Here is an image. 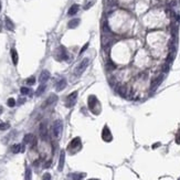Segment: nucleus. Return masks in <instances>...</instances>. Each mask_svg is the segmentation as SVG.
Returning a JSON list of instances; mask_svg holds the SVG:
<instances>
[{
    "label": "nucleus",
    "mask_w": 180,
    "mask_h": 180,
    "mask_svg": "<svg viewBox=\"0 0 180 180\" xmlns=\"http://www.w3.org/2000/svg\"><path fill=\"white\" fill-rule=\"evenodd\" d=\"M102 138L103 140H105V142H111V140L113 139V136H112V133L111 130L108 129L107 126H105L104 128H103V132H102Z\"/></svg>",
    "instance_id": "nucleus-7"
},
{
    "label": "nucleus",
    "mask_w": 180,
    "mask_h": 180,
    "mask_svg": "<svg viewBox=\"0 0 180 180\" xmlns=\"http://www.w3.org/2000/svg\"><path fill=\"white\" fill-rule=\"evenodd\" d=\"M88 44H90V43L87 42V43H85V44L83 45V48H82V49H81V51H80V54H82V53L84 52V51H86V49L88 48Z\"/></svg>",
    "instance_id": "nucleus-31"
},
{
    "label": "nucleus",
    "mask_w": 180,
    "mask_h": 180,
    "mask_svg": "<svg viewBox=\"0 0 180 180\" xmlns=\"http://www.w3.org/2000/svg\"><path fill=\"white\" fill-rule=\"evenodd\" d=\"M158 146H160V143H157V144H154V145H152V148H157L158 147Z\"/></svg>",
    "instance_id": "nucleus-33"
},
{
    "label": "nucleus",
    "mask_w": 180,
    "mask_h": 180,
    "mask_svg": "<svg viewBox=\"0 0 180 180\" xmlns=\"http://www.w3.org/2000/svg\"><path fill=\"white\" fill-rule=\"evenodd\" d=\"M87 103H88V108H90V111L92 113L98 114L99 113V103H98V101H97L96 96H94V95L88 96Z\"/></svg>",
    "instance_id": "nucleus-1"
},
{
    "label": "nucleus",
    "mask_w": 180,
    "mask_h": 180,
    "mask_svg": "<svg viewBox=\"0 0 180 180\" xmlns=\"http://www.w3.org/2000/svg\"><path fill=\"white\" fill-rule=\"evenodd\" d=\"M33 139H34V136H33L32 134H27V135L23 137V143L24 144H31Z\"/></svg>",
    "instance_id": "nucleus-20"
},
{
    "label": "nucleus",
    "mask_w": 180,
    "mask_h": 180,
    "mask_svg": "<svg viewBox=\"0 0 180 180\" xmlns=\"http://www.w3.org/2000/svg\"><path fill=\"white\" fill-rule=\"evenodd\" d=\"M5 27L7 30H9V31H13L14 30V23L12 22V20L9 17L5 18Z\"/></svg>",
    "instance_id": "nucleus-12"
},
{
    "label": "nucleus",
    "mask_w": 180,
    "mask_h": 180,
    "mask_svg": "<svg viewBox=\"0 0 180 180\" xmlns=\"http://www.w3.org/2000/svg\"><path fill=\"white\" fill-rule=\"evenodd\" d=\"M164 78H165V74H160V75L156 76V78H154V81L151 82V86H150L151 91L156 90V88L161 84V82L164 81Z\"/></svg>",
    "instance_id": "nucleus-6"
},
{
    "label": "nucleus",
    "mask_w": 180,
    "mask_h": 180,
    "mask_svg": "<svg viewBox=\"0 0 180 180\" xmlns=\"http://www.w3.org/2000/svg\"><path fill=\"white\" fill-rule=\"evenodd\" d=\"M32 178V171L29 167H27L26 169V176H24V180H31Z\"/></svg>",
    "instance_id": "nucleus-23"
},
{
    "label": "nucleus",
    "mask_w": 180,
    "mask_h": 180,
    "mask_svg": "<svg viewBox=\"0 0 180 180\" xmlns=\"http://www.w3.org/2000/svg\"><path fill=\"white\" fill-rule=\"evenodd\" d=\"M24 102H26V99H24V98H20L19 99V104H23Z\"/></svg>",
    "instance_id": "nucleus-35"
},
{
    "label": "nucleus",
    "mask_w": 180,
    "mask_h": 180,
    "mask_svg": "<svg viewBox=\"0 0 180 180\" xmlns=\"http://www.w3.org/2000/svg\"><path fill=\"white\" fill-rule=\"evenodd\" d=\"M20 92H21V94H23V95H27V94H29L31 91H30V88H28V87H21Z\"/></svg>",
    "instance_id": "nucleus-27"
},
{
    "label": "nucleus",
    "mask_w": 180,
    "mask_h": 180,
    "mask_svg": "<svg viewBox=\"0 0 180 180\" xmlns=\"http://www.w3.org/2000/svg\"><path fill=\"white\" fill-rule=\"evenodd\" d=\"M78 9H80V6H78L77 4L72 5L71 7H70L69 11H68V16L72 17V16H74V14H76V13H77V11H78Z\"/></svg>",
    "instance_id": "nucleus-14"
},
{
    "label": "nucleus",
    "mask_w": 180,
    "mask_h": 180,
    "mask_svg": "<svg viewBox=\"0 0 180 180\" xmlns=\"http://www.w3.org/2000/svg\"><path fill=\"white\" fill-rule=\"evenodd\" d=\"M26 83H27V85H33V84L35 83V78H34V76H31V77L27 78Z\"/></svg>",
    "instance_id": "nucleus-26"
},
{
    "label": "nucleus",
    "mask_w": 180,
    "mask_h": 180,
    "mask_svg": "<svg viewBox=\"0 0 180 180\" xmlns=\"http://www.w3.org/2000/svg\"><path fill=\"white\" fill-rule=\"evenodd\" d=\"M85 176H86V173H84V172H74V173H71V175H70L72 180H82Z\"/></svg>",
    "instance_id": "nucleus-18"
},
{
    "label": "nucleus",
    "mask_w": 180,
    "mask_h": 180,
    "mask_svg": "<svg viewBox=\"0 0 180 180\" xmlns=\"http://www.w3.org/2000/svg\"><path fill=\"white\" fill-rule=\"evenodd\" d=\"M179 180H180V178H179Z\"/></svg>",
    "instance_id": "nucleus-37"
},
{
    "label": "nucleus",
    "mask_w": 180,
    "mask_h": 180,
    "mask_svg": "<svg viewBox=\"0 0 180 180\" xmlns=\"http://www.w3.org/2000/svg\"><path fill=\"white\" fill-rule=\"evenodd\" d=\"M65 86H66V80L65 78H61V80H59V82H56V84H55L56 92H61V91H63L64 88H65Z\"/></svg>",
    "instance_id": "nucleus-10"
},
{
    "label": "nucleus",
    "mask_w": 180,
    "mask_h": 180,
    "mask_svg": "<svg viewBox=\"0 0 180 180\" xmlns=\"http://www.w3.org/2000/svg\"><path fill=\"white\" fill-rule=\"evenodd\" d=\"M117 92H118V94H119V95L125 96V95L127 94V88H126V86H125V85H121V86L117 88Z\"/></svg>",
    "instance_id": "nucleus-22"
},
{
    "label": "nucleus",
    "mask_w": 180,
    "mask_h": 180,
    "mask_svg": "<svg viewBox=\"0 0 180 180\" xmlns=\"http://www.w3.org/2000/svg\"><path fill=\"white\" fill-rule=\"evenodd\" d=\"M169 65H170V64H168V63L164 64V66H163V72L164 73H167V72L169 71Z\"/></svg>",
    "instance_id": "nucleus-29"
},
{
    "label": "nucleus",
    "mask_w": 180,
    "mask_h": 180,
    "mask_svg": "<svg viewBox=\"0 0 180 180\" xmlns=\"http://www.w3.org/2000/svg\"><path fill=\"white\" fill-rule=\"evenodd\" d=\"M10 127V125L8 123H0V130H6Z\"/></svg>",
    "instance_id": "nucleus-28"
},
{
    "label": "nucleus",
    "mask_w": 180,
    "mask_h": 180,
    "mask_svg": "<svg viewBox=\"0 0 180 180\" xmlns=\"http://www.w3.org/2000/svg\"><path fill=\"white\" fill-rule=\"evenodd\" d=\"M40 136L43 140L48 138V129H47L45 123H41V125H40Z\"/></svg>",
    "instance_id": "nucleus-11"
},
{
    "label": "nucleus",
    "mask_w": 180,
    "mask_h": 180,
    "mask_svg": "<svg viewBox=\"0 0 180 180\" xmlns=\"http://www.w3.org/2000/svg\"><path fill=\"white\" fill-rule=\"evenodd\" d=\"M42 180H51V175L49 172L44 173L43 177H42Z\"/></svg>",
    "instance_id": "nucleus-30"
},
{
    "label": "nucleus",
    "mask_w": 180,
    "mask_h": 180,
    "mask_svg": "<svg viewBox=\"0 0 180 180\" xmlns=\"http://www.w3.org/2000/svg\"><path fill=\"white\" fill-rule=\"evenodd\" d=\"M0 11H1V1H0Z\"/></svg>",
    "instance_id": "nucleus-36"
},
{
    "label": "nucleus",
    "mask_w": 180,
    "mask_h": 180,
    "mask_svg": "<svg viewBox=\"0 0 180 180\" xmlns=\"http://www.w3.org/2000/svg\"><path fill=\"white\" fill-rule=\"evenodd\" d=\"M76 98H77V91H75V92H72L70 95L66 97V102H65V106L66 107H72V106H74L75 102H76Z\"/></svg>",
    "instance_id": "nucleus-4"
},
{
    "label": "nucleus",
    "mask_w": 180,
    "mask_h": 180,
    "mask_svg": "<svg viewBox=\"0 0 180 180\" xmlns=\"http://www.w3.org/2000/svg\"><path fill=\"white\" fill-rule=\"evenodd\" d=\"M11 150L13 154H18V152H20V151L22 152V151H24V146L21 144H16L11 147Z\"/></svg>",
    "instance_id": "nucleus-17"
},
{
    "label": "nucleus",
    "mask_w": 180,
    "mask_h": 180,
    "mask_svg": "<svg viewBox=\"0 0 180 180\" xmlns=\"http://www.w3.org/2000/svg\"><path fill=\"white\" fill-rule=\"evenodd\" d=\"M80 22H81V20L78 19V18H75V19L70 20L69 22H68V28L69 29H75L76 27L80 24Z\"/></svg>",
    "instance_id": "nucleus-16"
},
{
    "label": "nucleus",
    "mask_w": 180,
    "mask_h": 180,
    "mask_svg": "<svg viewBox=\"0 0 180 180\" xmlns=\"http://www.w3.org/2000/svg\"><path fill=\"white\" fill-rule=\"evenodd\" d=\"M45 88H47V85H45L44 83H42L40 86L38 87V90H36V92H35V95L36 96H40L41 94H43V92L45 91Z\"/></svg>",
    "instance_id": "nucleus-21"
},
{
    "label": "nucleus",
    "mask_w": 180,
    "mask_h": 180,
    "mask_svg": "<svg viewBox=\"0 0 180 180\" xmlns=\"http://www.w3.org/2000/svg\"><path fill=\"white\" fill-rule=\"evenodd\" d=\"M88 63H90V60H88L87 57L83 59V60L81 61V63L75 68V70H74V74H75L76 76H81L82 74H83V72L85 71V69L87 68Z\"/></svg>",
    "instance_id": "nucleus-2"
},
{
    "label": "nucleus",
    "mask_w": 180,
    "mask_h": 180,
    "mask_svg": "<svg viewBox=\"0 0 180 180\" xmlns=\"http://www.w3.org/2000/svg\"><path fill=\"white\" fill-rule=\"evenodd\" d=\"M68 52H66V49L61 45V47L56 50V60L59 61H62V60H68Z\"/></svg>",
    "instance_id": "nucleus-5"
},
{
    "label": "nucleus",
    "mask_w": 180,
    "mask_h": 180,
    "mask_svg": "<svg viewBox=\"0 0 180 180\" xmlns=\"http://www.w3.org/2000/svg\"><path fill=\"white\" fill-rule=\"evenodd\" d=\"M80 146H81V139H80V137H75V138L72 139V142L70 143L69 147L72 148V149H76V148L80 147Z\"/></svg>",
    "instance_id": "nucleus-15"
},
{
    "label": "nucleus",
    "mask_w": 180,
    "mask_h": 180,
    "mask_svg": "<svg viewBox=\"0 0 180 180\" xmlns=\"http://www.w3.org/2000/svg\"><path fill=\"white\" fill-rule=\"evenodd\" d=\"M50 165H51V160L50 161H48L47 164H45V166H44V168H48V167H50Z\"/></svg>",
    "instance_id": "nucleus-34"
},
{
    "label": "nucleus",
    "mask_w": 180,
    "mask_h": 180,
    "mask_svg": "<svg viewBox=\"0 0 180 180\" xmlns=\"http://www.w3.org/2000/svg\"><path fill=\"white\" fill-rule=\"evenodd\" d=\"M176 143L180 145V129H179V133L176 135Z\"/></svg>",
    "instance_id": "nucleus-32"
},
{
    "label": "nucleus",
    "mask_w": 180,
    "mask_h": 180,
    "mask_svg": "<svg viewBox=\"0 0 180 180\" xmlns=\"http://www.w3.org/2000/svg\"><path fill=\"white\" fill-rule=\"evenodd\" d=\"M94 4H95V0H87V1L85 2V5H84V9L85 10H87V9H90Z\"/></svg>",
    "instance_id": "nucleus-24"
},
{
    "label": "nucleus",
    "mask_w": 180,
    "mask_h": 180,
    "mask_svg": "<svg viewBox=\"0 0 180 180\" xmlns=\"http://www.w3.org/2000/svg\"><path fill=\"white\" fill-rule=\"evenodd\" d=\"M57 101V96L55 95V94H51L50 96L48 97L47 99L44 101V103H43V105H42V108H45L47 106H50V105H52L53 103H55Z\"/></svg>",
    "instance_id": "nucleus-8"
},
{
    "label": "nucleus",
    "mask_w": 180,
    "mask_h": 180,
    "mask_svg": "<svg viewBox=\"0 0 180 180\" xmlns=\"http://www.w3.org/2000/svg\"><path fill=\"white\" fill-rule=\"evenodd\" d=\"M11 59H12V62H13L14 65L18 64V61H19V56H18V52L16 49H11Z\"/></svg>",
    "instance_id": "nucleus-19"
},
{
    "label": "nucleus",
    "mask_w": 180,
    "mask_h": 180,
    "mask_svg": "<svg viewBox=\"0 0 180 180\" xmlns=\"http://www.w3.org/2000/svg\"><path fill=\"white\" fill-rule=\"evenodd\" d=\"M50 76H51L50 72H49L48 70H43V71L41 72L40 76H39V82H40V83H45V82L50 78Z\"/></svg>",
    "instance_id": "nucleus-9"
},
{
    "label": "nucleus",
    "mask_w": 180,
    "mask_h": 180,
    "mask_svg": "<svg viewBox=\"0 0 180 180\" xmlns=\"http://www.w3.org/2000/svg\"><path fill=\"white\" fill-rule=\"evenodd\" d=\"M7 105L9 106V107H13V106L16 105V99L12 98V97H10V98L7 101Z\"/></svg>",
    "instance_id": "nucleus-25"
},
{
    "label": "nucleus",
    "mask_w": 180,
    "mask_h": 180,
    "mask_svg": "<svg viewBox=\"0 0 180 180\" xmlns=\"http://www.w3.org/2000/svg\"><path fill=\"white\" fill-rule=\"evenodd\" d=\"M64 161H65V151L64 150H61V154H60V160H59V171H62L63 170V167H64Z\"/></svg>",
    "instance_id": "nucleus-13"
},
{
    "label": "nucleus",
    "mask_w": 180,
    "mask_h": 180,
    "mask_svg": "<svg viewBox=\"0 0 180 180\" xmlns=\"http://www.w3.org/2000/svg\"><path fill=\"white\" fill-rule=\"evenodd\" d=\"M62 129H63V125H62V122L60 119H57L54 122L53 124V127H52V130H53V136L57 138V137H60L61 133H62Z\"/></svg>",
    "instance_id": "nucleus-3"
}]
</instances>
